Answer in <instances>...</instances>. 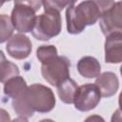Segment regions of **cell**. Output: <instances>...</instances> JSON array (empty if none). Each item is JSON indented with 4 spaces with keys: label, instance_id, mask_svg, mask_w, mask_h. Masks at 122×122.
<instances>
[{
    "label": "cell",
    "instance_id": "obj_11",
    "mask_svg": "<svg viewBox=\"0 0 122 122\" xmlns=\"http://www.w3.org/2000/svg\"><path fill=\"white\" fill-rule=\"evenodd\" d=\"M77 71L85 78H94L100 74L101 65L92 56H84L77 63Z\"/></svg>",
    "mask_w": 122,
    "mask_h": 122
},
{
    "label": "cell",
    "instance_id": "obj_21",
    "mask_svg": "<svg viewBox=\"0 0 122 122\" xmlns=\"http://www.w3.org/2000/svg\"><path fill=\"white\" fill-rule=\"evenodd\" d=\"M10 122H29V121H28V119H27V118L19 116V117L14 118V119H13L12 121H10Z\"/></svg>",
    "mask_w": 122,
    "mask_h": 122
},
{
    "label": "cell",
    "instance_id": "obj_14",
    "mask_svg": "<svg viewBox=\"0 0 122 122\" xmlns=\"http://www.w3.org/2000/svg\"><path fill=\"white\" fill-rule=\"evenodd\" d=\"M19 75V68L14 63L7 60V58L3 59L0 63V82L5 83L9 79Z\"/></svg>",
    "mask_w": 122,
    "mask_h": 122
},
{
    "label": "cell",
    "instance_id": "obj_22",
    "mask_svg": "<svg viewBox=\"0 0 122 122\" xmlns=\"http://www.w3.org/2000/svg\"><path fill=\"white\" fill-rule=\"evenodd\" d=\"M5 58H6V56H5L4 52H3L2 51H0V63H1V61H2L3 59H5Z\"/></svg>",
    "mask_w": 122,
    "mask_h": 122
},
{
    "label": "cell",
    "instance_id": "obj_9",
    "mask_svg": "<svg viewBox=\"0 0 122 122\" xmlns=\"http://www.w3.org/2000/svg\"><path fill=\"white\" fill-rule=\"evenodd\" d=\"M105 61L111 64H119L122 61V32H114L106 36Z\"/></svg>",
    "mask_w": 122,
    "mask_h": 122
},
{
    "label": "cell",
    "instance_id": "obj_15",
    "mask_svg": "<svg viewBox=\"0 0 122 122\" xmlns=\"http://www.w3.org/2000/svg\"><path fill=\"white\" fill-rule=\"evenodd\" d=\"M14 28L8 14H0V44L8 41L13 35Z\"/></svg>",
    "mask_w": 122,
    "mask_h": 122
},
{
    "label": "cell",
    "instance_id": "obj_4",
    "mask_svg": "<svg viewBox=\"0 0 122 122\" xmlns=\"http://www.w3.org/2000/svg\"><path fill=\"white\" fill-rule=\"evenodd\" d=\"M62 22L59 11L44 10L37 15L31 34L34 38L41 41H47L57 36L61 32Z\"/></svg>",
    "mask_w": 122,
    "mask_h": 122
},
{
    "label": "cell",
    "instance_id": "obj_13",
    "mask_svg": "<svg viewBox=\"0 0 122 122\" xmlns=\"http://www.w3.org/2000/svg\"><path fill=\"white\" fill-rule=\"evenodd\" d=\"M28 88L26 80L22 76H15L9 79L7 82L4 83V93L10 98H14Z\"/></svg>",
    "mask_w": 122,
    "mask_h": 122
},
{
    "label": "cell",
    "instance_id": "obj_16",
    "mask_svg": "<svg viewBox=\"0 0 122 122\" xmlns=\"http://www.w3.org/2000/svg\"><path fill=\"white\" fill-rule=\"evenodd\" d=\"M56 55H58L57 49L53 45H42L36 50V57L41 64Z\"/></svg>",
    "mask_w": 122,
    "mask_h": 122
},
{
    "label": "cell",
    "instance_id": "obj_7",
    "mask_svg": "<svg viewBox=\"0 0 122 122\" xmlns=\"http://www.w3.org/2000/svg\"><path fill=\"white\" fill-rule=\"evenodd\" d=\"M121 2H114L112 6L102 11L99 25L104 35H109L122 30V8Z\"/></svg>",
    "mask_w": 122,
    "mask_h": 122
},
{
    "label": "cell",
    "instance_id": "obj_6",
    "mask_svg": "<svg viewBox=\"0 0 122 122\" xmlns=\"http://www.w3.org/2000/svg\"><path fill=\"white\" fill-rule=\"evenodd\" d=\"M101 93L95 84L87 83L79 86L76 90L73 104L76 110L88 112L94 109L100 102Z\"/></svg>",
    "mask_w": 122,
    "mask_h": 122
},
{
    "label": "cell",
    "instance_id": "obj_19",
    "mask_svg": "<svg viewBox=\"0 0 122 122\" xmlns=\"http://www.w3.org/2000/svg\"><path fill=\"white\" fill-rule=\"evenodd\" d=\"M0 122H10V116L9 112L2 108H0Z\"/></svg>",
    "mask_w": 122,
    "mask_h": 122
},
{
    "label": "cell",
    "instance_id": "obj_12",
    "mask_svg": "<svg viewBox=\"0 0 122 122\" xmlns=\"http://www.w3.org/2000/svg\"><path fill=\"white\" fill-rule=\"evenodd\" d=\"M57 93L62 102L65 104H72L73 98L76 92V90L78 88L77 83L71 79L68 78L64 80L62 83H60L57 87Z\"/></svg>",
    "mask_w": 122,
    "mask_h": 122
},
{
    "label": "cell",
    "instance_id": "obj_24",
    "mask_svg": "<svg viewBox=\"0 0 122 122\" xmlns=\"http://www.w3.org/2000/svg\"><path fill=\"white\" fill-rule=\"evenodd\" d=\"M3 4H4V3H3V2H0V7H1V6H2V5H3Z\"/></svg>",
    "mask_w": 122,
    "mask_h": 122
},
{
    "label": "cell",
    "instance_id": "obj_3",
    "mask_svg": "<svg viewBox=\"0 0 122 122\" xmlns=\"http://www.w3.org/2000/svg\"><path fill=\"white\" fill-rule=\"evenodd\" d=\"M25 102L30 111L46 113L53 110L56 100L53 92L42 84H32L27 88L24 93Z\"/></svg>",
    "mask_w": 122,
    "mask_h": 122
},
{
    "label": "cell",
    "instance_id": "obj_2",
    "mask_svg": "<svg viewBox=\"0 0 122 122\" xmlns=\"http://www.w3.org/2000/svg\"><path fill=\"white\" fill-rule=\"evenodd\" d=\"M42 1H15L11 10L10 20L13 28L20 33L30 32L36 20Z\"/></svg>",
    "mask_w": 122,
    "mask_h": 122
},
{
    "label": "cell",
    "instance_id": "obj_10",
    "mask_svg": "<svg viewBox=\"0 0 122 122\" xmlns=\"http://www.w3.org/2000/svg\"><path fill=\"white\" fill-rule=\"evenodd\" d=\"M94 84L98 88L101 97H111L114 95L119 88L118 77L114 72L112 71L100 73L96 77Z\"/></svg>",
    "mask_w": 122,
    "mask_h": 122
},
{
    "label": "cell",
    "instance_id": "obj_8",
    "mask_svg": "<svg viewBox=\"0 0 122 122\" xmlns=\"http://www.w3.org/2000/svg\"><path fill=\"white\" fill-rule=\"evenodd\" d=\"M6 50L9 55L12 58L23 60L29 57L31 52V41L27 35L23 33H16L8 40Z\"/></svg>",
    "mask_w": 122,
    "mask_h": 122
},
{
    "label": "cell",
    "instance_id": "obj_1",
    "mask_svg": "<svg viewBox=\"0 0 122 122\" xmlns=\"http://www.w3.org/2000/svg\"><path fill=\"white\" fill-rule=\"evenodd\" d=\"M113 1H83L77 6L71 5L66 9L67 30L71 34L81 33L87 26L94 25L102 11L112 5Z\"/></svg>",
    "mask_w": 122,
    "mask_h": 122
},
{
    "label": "cell",
    "instance_id": "obj_5",
    "mask_svg": "<svg viewBox=\"0 0 122 122\" xmlns=\"http://www.w3.org/2000/svg\"><path fill=\"white\" fill-rule=\"evenodd\" d=\"M70 67L71 62L66 56L56 55L42 64L41 74L49 84L57 87L70 78Z\"/></svg>",
    "mask_w": 122,
    "mask_h": 122
},
{
    "label": "cell",
    "instance_id": "obj_17",
    "mask_svg": "<svg viewBox=\"0 0 122 122\" xmlns=\"http://www.w3.org/2000/svg\"><path fill=\"white\" fill-rule=\"evenodd\" d=\"M74 1H65V0H53V1H42L44 10H56L61 11L64 8L71 5H74Z\"/></svg>",
    "mask_w": 122,
    "mask_h": 122
},
{
    "label": "cell",
    "instance_id": "obj_18",
    "mask_svg": "<svg viewBox=\"0 0 122 122\" xmlns=\"http://www.w3.org/2000/svg\"><path fill=\"white\" fill-rule=\"evenodd\" d=\"M84 122H106L105 119L98 114H92L88 116Z\"/></svg>",
    "mask_w": 122,
    "mask_h": 122
},
{
    "label": "cell",
    "instance_id": "obj_20",
    "mask_svg": "<svg viewBox=\"0 0 122 122\" xmlns=\"http://www.w3.org/2000/svg\"><path fill=\"white\" fill-rule=\"evenodd\" d=\"M111 122H121V112H120V109L116 110L112 113Z\"/></svg>",
    "mask_w": 122,
    "mask_h": 122
},
{
    "label": "cell",
    "instance_id": "obj_23",
    "mask_svg": "<svg viewBox=\"0 0 122 122\" xmlns=\"http://www.w3.org/2000/svg\"><path fill=\"white\" fill-rule=\"evenodd\" d=\"M39 122H55V121H53L52 119H42Z\"/></svg>",
    "mask_w": 122,
    "mask_h": 122
}]
</instances>
